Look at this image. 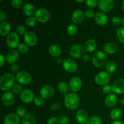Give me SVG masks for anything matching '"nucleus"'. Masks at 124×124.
<instances>
[{
    "label": "nucleus",
    "instance_id": "5fc2aeb1",
    "mask_svg": "<svg viewBox=\"0 0 124 124\" xmlns=\"http://www.w3.org/2000/svg\"><path fill=\"white\" fill-rule=\"evenodd\" d=\"M56 62H57V63H58V64H62L63 62H64V60H63L61 58H58L56 59Z\"/></svg>",
    "mask_w": 124,
    "mask_h": 124
},
{
    "label": "nucleus",
    "instance_id": "13d9d810",
    "mask_svg": "<svg viewBox=\"0 0 124 124\" xmlns=\"http://www.w3.org/2000/svg\"><path fill=\"white\" fill-rule=\"evenodd\" d=\"M121 104H122V105H124V99H121Z\"/></svg>",
    "mask_w": 124,
    "mask_h": 124
},
{
    "label": "nucleus",
    "instance_id": "58836bf2",
    "mask_svg": "<svg viewBox=\"0 0 124 124\" xmlns=\"http://www.w3.org/2000/svg\"><path fill=\"white\" fill-rule=\"evenodd\" d=\"M44 99L41 96H38L35 97V99H34V103L36 106H42L44 104Z\"/></svg>",
    "mask_w": 124,
    "mask_h": 124
},
{
    "label": "nucleus",
    "instance_id": "4c0bfd02",
    "mask_svg": "<svg viewBox=\"0 0 124 124\" xmlns=\"http://www.w3.org/2000/svg\"><path fill=\"white\" fill-rule=\"evenodd\" d=\"M36 20L34 16H29L25 19V24L30 27L34 26L36 24Z\"/></svg>",
    "mask_w": 124,
    "mask_h": 124
},
{
    "label": "nucleus",
    "instance_id": "0eeeda50",
    "mask_svg": "<svg viewBox=\"0 0 124 124\" xmlns=\"http://www.w3.org/2000/svg\"><path fill=\"white\" fill-rule=\"evenodd\" d=\"M94 81L99 85H105L110 81V74L107 71H101L96 75Z\"/></svg>",
    "mask_w": 124,
    "mask_h": 124
},
{
    "label": "nucleus",
    "instance_id": "2f4dec72",
    "mask_svg": "<svg viewBox=\"0 0 124 124\" xmlns=\"http://www.w3.org/2000/svg\"><path fill=\"white\" fill-rule=\"evenodd\" d=\"M86 124H102V121L99 116H94L88 119Z\"/></svg>",
    "mask_w": 124,
    "mask_h": 124
},
{
    "label": "nucleus",
    "instance_id": "aec40b11",
    "mask_svg": "<svg viewBox=\"0 0 124 124\" xmlns=\"http://www.w3.org/2000/svg\"><path fill=\"white\" fill-rule=\"evenodd\" d=\"M19 58V53L15 49H12L7 52L6 59L9 64H14Z\"/></svg>",
    "mask_w": 124,
    "mask_h": 124
},
{
    "label": "nucleus",
    "instance_id": "20e7f679",
    "mask_svg": "<svg viewBox=\"0 0 124 124\" xmlns=\"http://www.w3.org/2000/svg\"><path fill=\"white\" fill-rule=\"evenodd\" d=\"M50 12L44 8H39L36 10L34 17L37 21L40 23H46L50 19Z\"/></svg>",
    "mask_w": 124,
    "mask_h": 124
},
{
    "label": "nucleus",
    "instance_id": "f704fd0d",
    "mask_svg": "<svg viewBox=\"0 0 124 124\" xmlns=\"http://www.w3.org/2000/svg\"><path fill=\"white\" fill-rule=\"evenodd\" d=\"M116 35L119 41L121 43L124 44V27H120L117 29Z\"/></svg>",
    "mask_w": 124,
    "mask_h": 124
},
{
    "label": "nucleus",
    "instance_id": "a18cd8bd",
    "mask_svg": "<svg viewBox=\"0 0 124 124\" xmlns=\"http://www.w3.org/2000/svg\"><path fill=\"white\" fill-rule=\"evenodd\" d=\"M16 33L19 35H25V33H26L25 32V27L22 25H19L17 26L16 29Z\"/></svg>",
    "mask_w": 124,
    "mask_h": 124
},
{
    "label": "nucleus",
    "instance_id": "5701e85b",
    "mask_svg": "<svg viewBox=\"0 0 124 124\" xmlns=\"http://www.w3.org/2000/svg\"><path fill=\"white\" fill-rule=\"evenodd\" d=\"M97 47V42L94 39H88L85 41L84 44V48L87 52H93L95 50Z\"/></svg>",
    "mask_w": 124,
    "mask_h": 124
},
{
    "label": "nucleus",
    "instance_id": "e433bc0d",
    "mask_svg": "<svg viewBox=\"0 0 124 124\" xmlns=\"http://www.w3.org/2000/svg\"><path fill=\"white\" fill-rule=\"evenodd\" d=\"M23 87L20 84H15L12 87V92L15 94H19L23 92Z\"/></svg>",
    "mask_w": 124,
    "mask_h": 124
},
{
    "label": "nucleus",
    "instance_id": "ea45409f",
    "mask_svg": "<svg viewBox=\"0 0 124 124\" xmlns=\"http://www.w3.org/2000/svg\"><path fill=\"white\" fill-rule=\"evenodd\" d=\"M102 92L104 94H106L108 95V94H111V92L113 91L112 87L110 85L107 84L103 86L102 88Z\"/></svg>",
    "mask_w": 124,
    "mask_h": 124
},
{
    "label": "nucleus",
    "instance_id": "6e6d98bb",
    "mask_svg": "<svg viewBox=\"0 0 124 124\" xmlns=\"http://www.w3.org/2000/svg\"><path fill=\"white\" fill-rule=\"evenodd\" d=\"M110 124H124V122H121V121H113V122H111Z\"/></svg>",
    "mask_w": 124,
    "mask_h": 124
},
{
    "label": "nucleus",
    "instance_id": "412c9836",
    "mask_svg": "<svg viewBox=\"0 0 124 124\" xmlns=\"http://www.w3.org/2000/svg\"><path fill=\"white\" fill-rule=\"evenodd\" d=\"M20 118L15 113H10L4 119V124H19Z\"/></svg>",
    "mask_w": 124,
    "mask_h": 124
},
{
    "label": "nucleus",
    "instance_id": "6e6552de",
    "mask_svg": "<svg viewBox=\"0 0 124 124\" xmlns=\"http://www.w3.org/2000/svg\"><path fill=\"white\" fill-rule=\"evenodd\" d=\"M6 42L10 48H15L18 47L19 45V38L16 33L12 32L7 36Z\"/></svg>",
    "mask_w": 124,
    "mask_h": 124
},
{
    "label": "nucleus",
    "instance_id": "a878e982",
    "mask_svg": "<svg viewBox=\"0 0 124 124\" xmlns=\"http://www.w3.org/2000/svg\"><path fill=\"white\" fill-rule=\"evenodd\" d=\"M11 30L10 24L7 21L1 22L0 24V35L2 36H8Z\"/></svg>",
    "mask_w": 124,
    "mask_h": 124
},
{
    "label": "nucleus",
    "instance_id": "49530a36",
    "mask_svg": "<svg viewBox=\"0 0 124 124\" xmlns=\"http://www.w3.org/2000/svg\"><path fill=\"white\" fill-rule=\"evenodd\" d=\"M85 16L87 18H92L93 16H94L95 13H94V12L93 11V10L91 9V8H88L85 12Z\"/></svg>",
    "mask_w": 124,
    "mask_h": 124
},
{
    "label": "nucleus",
    "instance_id": "f257e3e1",
    "mask_svg": "<svg viewBox=\"0 0 124 124\" xmlns=\"http://www.w3.org/2000/svg\"><path fill=\"white\" fill-rule=\"evenodd\" d=\"M15 80L16 77L13 74L4 73L0 78V88L1 90L8 92L15 85Z\"/></svg>",
    "mask_w": 124,
    "mask_h": 124
},
{
    "label": "nucleus",
    "instance_id": "393cba45",
    "mask_svg": "<svg viewBox=\"0 0 124 124\" xmlns=\"http://www.w3.org/2000/svg\"><path fill=\"white\" fill-rule=\"evenodd\" d=\"M117 98L114 94H110L105 99V104L108 107H113L117 104Z\"/></svg>",
    "mask_w": 124,
    "mask_h": 124
},
{
    "label": "nucleus",
    "instance_id": "c85d7f7f",
    "mask_svg": "<svg viewBox=\"0 0 124 124\" xmlns=\"http://www.w3.org/2000/svg\"><path fill=\"white\" fill-rule=\"evenodd\" d=\"M122 111L118 108H115L110 112V117L114 121H117L122 116Z\"/></svg>",
    "mask_w": 124,
    "mask_h": 124
},
{
    "label": "nucleus",
    "instance_id": "f8f14e48",
    "mask_svg": "<svg viewBox=\"0 0 124 124\" xmlns=\"http://www.w3.org/2000/svg\"><path fill=\"white\" fill-rule=\"evenodd\" d=\"M34 94L30 90L25 89L21 93L20 98L22 101L25 104H30L34 101Z\"/></svg>",
    "mask_w": 124,
    "mask_h": 124
},
{
    "label": "nucleus",
    "instance_id": "4d7b16f0",
    "mask_svg": "<svg viewBox=\"0 0 124 124\" xmlns=\"http://www.w3.org/2000/svg\"><path fill=\"white\" fill-rule=\"evenodd\" d=\"M75 1L77 2H84V0H75Z\"/></svg>",
    "mask_w": 124,
    "mask_h": 124
},
{
    "label": "nucleus",
    "instance_id": "ddd939ff",
    "mask_svg": "<svg viewBox=\"0 0 124 124\" xmlns=\"http://www.w3.org/2000/svg\"><path fill=\"white\" fill-rule=\"evenodd\" d=\"M62 67L65 71L68 72H74L77 69V64L75 61L71 59H65L64 60L62 63Z\"/></svg>",
    "mask_w": 124,
    "mask_h": 124
},
{
    "label": "nucleus",
    "instance_id": "1a4fd4ad",
    "mask_svg": "<svg viewBox=\"0 0 124 124\" xmlns=\"http://www.w3.org/2000/svg\"><path fill=\"white\" fill-rule=\"evenodd\" d=\"M54 88L51 85H44L41 87L40 90V94L41 96L44 99H50L54 95Z\"/></svg>",
    "mask_w": 124,
    "mask_h": 124
},
{
    "label": "nucleus",
    "instance_id": "7ed1b4c3",
    "mask_svg": "<svg viewBox=\"0 0 124 124\" xmlns=\"http://www.w3.org/2000/svg\"><path fill=\"white\" fill-rule=\"evenodd\" d=\"M108 58L107 54L102 51H97L92 57L93 64L98 68H101L107 64Z\"/></svg>",
    "mask_w": 124,
    "mask_h": 124
},
{
    "label": "nucleus",
    "instance_id": "603ef678",
    "mask_svg": "<svg viewBox=\"0 0 124 124\" xmlns=\"http://www.w3.org/2000/svg\"><path fill=\"white\" fill-rule=\"evenodd\" d=\"M82 59H83L84 61L88 62L90 60V56H89V54H84L83 56H82Z\"/></svg>",
    "mask_w": 124,
    "mask_h": 124
},
{
    "label": "nucleus",
    "instance_id": "423d86ee",
    "mask_svg": "<svg viewBox=\"0 0 124 124\" xmlns=\"http://www.w3.org/2000/svg\"><path fill=\"white\" fill-rule=\"evenodd\" d=\"M16 79L20 84H29L32 81V76L29 72L25 71H19L16 75Z\"/></svg>",
    "mask_w": 124,
    "mask_h": 124
},
{
    "label": "nucleus",
    "instance_id": "f03ea898",
    "mask_svg": "<svg viewBox=\"0 0 124 124\" xmlns=\"http://www.w3.org/2000/svg\"><path fill=\"white\" fill-rule=\"evenodd\" d=\"M64 104L69 110H74L76 109L79 104V98L78 95L75 93L67 94L64 98Z\"/></svg>",
    "mask_w": 124,
    "mask_h": 124
},
{
    "label": "nucleus",
    "instance_id": "052dcab7",
    "mask_svg": "<svg viewBox=\"0 0 124 124\" xmlns=\"http://www.w3.org/2000/svg\"><path fill=\"white\" fill-rule=\"evenodd\" d=\"M122 24H123V25L124 26V18L122 19Z\"/></svg>",
    "mask_w": 124,
    "mask_h": 124
},
{
    "label": "nucleus",
    "instance_id": "c9c22d12",
    "mask_svg": "<svg viewBox=\"0 0 124 124\" xmlns=\"http://www.w3.org/2000/svg\"><path fill=\"white\" fill-rule=\"evenodd\" d=\"M67 33L70 35H74L77 33L78 28L75 24H70V25L68 26L67 29Z\"/></svg>",
    "mask_w": 124,
    "mask_h": 124
},
{
    "label": "nucleus",
    "instance_id": "a211bd4d",
    "mask_svg": "<svg viewBox=\"0 0 124 124\" xmlns=\"http://www.w3.org/2000/svg\"><path fill=\"white\" fill-rule=\"evenodd\" d=\"M88 115L87 111L83 109L79 110L76 114V119L78 123L84 124L87 123L88 120Z\"/></svg>",
    "mask_w": 124,
    "mask_h": 124
},
{
    "label": "nucleus",
    "instance_id": "a19ab883",
    "mask_svg": "<svg viewBox=\"0 0 124 124\" xmlns=\"http://www.w3.org/2000/svg\"><path fill=\"white\" fill-rule=\"evenodd\" d=\"M122 19H121L118 16H115L113 17L111 19V22L113 25H119L122 23Z\"/></svg>",
    "mask_w": 124,
    "mask_h": 124
},
{
    "label": "nucleus",
    "instance_id": "de8ad7c7",
    "mask_svg": "<svg viewBox=\"0 0 124 124\" xmlns=\"http://www.w3.org/2000/svg\"><path fill=\"white\" fill-rule=\"evenodd\" d=\"M9 70L13 73H17L18 72V65L16 63L10 64V65L9 67Z\"/></svg>",
    "mask_w": 124,
    "mask_h": 124
},
{
    "label": "nucleus",
    "instance_id": "7c9ffc66",
    "mask_svg": "<svg viewBox=\"0 0 124 124\" xmlns=\"http://www.w3.org/2000/svg\"><path fill=\"white\" fill-rule=\"evenodd\" d=\"M69 85L68 84L64 81L60 82L58 85V89L59 92L63 94H67L69 90Z\"/></svg>",
    "mask_w": 124,
    "mask_h": 124
},
{
    "label": "nucleus",
    "instance_id": "2eb2a0df",
    "mask_svg": "<svg viewBox=\"0 0 124 124\" xmlns=\"http://www.w3.org/2000/svg\"><path fill=\"white\" fill-rule=\"evenodd\" d=\"M24 39L25 44L29 46H35L38 40L36 34L31 31H29L25 33L24 36Z\"/></svg>",
    "mask_w": 124,
    "mask_h": 124
},
{
    "label": "nucleus",
    "instance_id": "864d4df0",
    "mask_svg": "<svg viewBox=\"0 0 124 124\" xmlns=\"http://www.w3.org/2000/svg\"><path fill=\"white\" fill-rule=\"evenodd\" d=\"M59 105H60V104H59V105H58V104H54V105L51 106L50 108L52 109V110H57V109L59 108Z\"/></svg>",
    "mask_w": 124,
    "mask_h": 124
},
{
    "label": "nucleus",
    "instance_id": "3c124183",
    "mask_svg": "<svg viewBox=\"0 0 124 124\" xmlns=\"http://www.w3.org/2000/svg\"><path fill=\"white\" fill-rule=\"evenodd\" d=\"M5 57L2 54H0V67H2L5 63Z\"/></svg>",
    "mask_w": 124,
    "mask_h": 124
},
{
    "label": "nucleus",
    "instance_id": "cd10ccee",
    "mask_svg": "<svg viewBox=\"0 0 124 124\" xmlns=\"http://www.w3.org/2000/svg\"><path fill=\"white\" fill-rule=\"evenodd\" d=\"M21 123L22 124H36V117L33 114L28 113L23 117Z\"/></svg>",
    "mask_w": 124,
    "mask_h": 124
},
{
    "label": "nucleus",
    "instance_id": "9d476101",
    "mask_svg": "<svg viewBox=\"0 0 124 124\" xmlns=\"http://www.w3.org/2000/svg\"><path fill=\"white\" fill-rule=\"evenodd\" d=\"M115 2L113 0H99L98 6L102 12H108L113 8Z\"/></svg>",
    "mask_w": 124,
    "mask_h": 124
},
{
    "label": "nucleus",
    "instance_id": "b1692460",
    "mask_svg": "<svg viewBox=\"0 0 124 124\" xmlns=\"http://www.w3.org/2000/svg\"><path fill=\"white\" fill-rule=\"evenodd\" d=\"M103 49H104V52L107 54H113L117 51V46L114 42H107L104 46Z\"/></svg>",
    "mask_w": 124,
    "mask_h": 124
},
{
    "label": "nucleus",
    "instance_id": "dca6fc26",
    "mask_svg": "<svg viewBox=\"0 0 124 124\" xmlns=\"http://www.w3.org/2000/svg\"><path fill=\"white\" fill-rule=\"evenodd\" d=\"M82 86V81L79 77L75 76L72 78L69 82V87L73 92H77L81 89Z\"/></svg>",
    "mask_w": 124,
    "mask_h": 124
},
{
    "label": "nucleus",
    "instance_id": "9b49d317",
    "mask_svg": "<svg viewBox=\"0 0 124 124\" xmlns=\"http://www.w3.org/2000/svg\"><path fill=\"white\" fill-rule=\"evenodd\" d=\"M2 103L6 106H10L14 103L15 96L12 92H6L2 94L1 97Z\"/></svg>",
    "mask_w": 124,
    "mask_h": 124
},
{
    "label": "nucleus",
    "instance_id": "79ce46f5",
    "mask_svg": "<svg viewBox=\"0 0 124 124\" xmlns=\"http://www.w3.org/2000/svg\"><path fill=\"white\" fill-rule=\"evenodd\" d=\"M47 124H61L60 118L57 117H52L47 120Z\"/></svg>",
    "mask_w": 124,
    "mask_h": 124
},
{
    "label": "nucleus",
    "instance_id": "37998d69",
    "mask_svg": "<svg viewBox=\"0 0 124 124\" xmlns=\"http://www.w3.org/2000/svg\"><path fill=\"white\" fill-rule=\"evenodd\" d=\"M23 1L22 0H12L11 4L13 8H19L23 5Z\"/></svg>",
    "mask_w": 124,
    "mask_h": 124
},
{
    "label": "nucleus",
    "instance_id": "680f3d73",
    "mask_svg": "<svg viewBox=\"0 0 124 124\" xmlns=\"http://www.w3.org/2000/svg\"></svg>",
    "mask_w": 124,
    "mask_h": 124
},
{
    "label": "nucleus",
    "instance_id": "c03bdc74",
    "mask_svg": "<svg viewBox=\"0 0 124 124\" xmlns=\"http://www.w3.org/2000/svg\"><path fill=\"white\" fill-rule=\"evenodd\" d=\"M85 2L86 5L90 8H94L98 4V1L96 0H86Z\"/></svg>",
    "mask_w": 124,
    "mask_h": 124
},
{
    "label": "nucleus",
    "instance_id": "f3484780",
    "mask_svg": "<svg viewBox=\"0 0 124 124\" xmlns=\"http://www.w3.org/2000/svg\"><path fill=\"white\" fill-rule=\"evenodd\" d=\"M85 13L81 10H76L74 11L71 16V19L73 23L76 24H79L84 21L85 18Z\"/></svg>",
    "mask_w": 124,
    "mask_h": 124
},
{
    "label": "nucleus",
    "instance_id": "39448f33",
    "mask_svg": "<svg viewBox=\"0 0 124 124\" xmlns=\"http://www.w3.org/2000/svg\"><path fill=\"white\" fill-rule=\"evenodd\" d=\"M85 48L82 45L76 44L71 46L69 49V53L70 56L75 58H80L85 54Z\"/></svg>",
    "mask_w": 124,
    "mask_h": 124
},
{
    "label": "nucleus",
    "instance_id": "bf43d9fd",
    "mask_svg": "<svg viewBox=\"0 0 124 124\" xmlns=\"http://www.w3.org/2000/svg\"><path fill=\"white\" fill-rule=\"evenodd\" d=\"M122 9H123L124 12V0L123 1V2H122Z\"/></svg>",
    "mask_w": 124,
    "mask_h": 124
},
{
    "label": "nucleus",
    "instance_id": "4468645a",
    "mask_svg": "<svg viewBox=\"0 0 124 124\" xmlns=\"http://www.w3.org/2000/svg\"><path fill=\"white\" fill-rule=\"evenodd\" d=\"M113 92L117 94L124 93V79L119 78L113 82L112 85Z\"/></svg>",
    "mask_w": 124,
    "mask_h": 124
},
{
    "label": "nucleus",
    "instance_id": "6ab92c4d",
    "mask_svg": "<svg viewBox=\"0 0 124 124\" xmlns=\"http://www.w3.org/2000/svg\"><path fill=\"white\" fill-rule=\"evenodd\" d=\"M94 19L97 24L101 26L105 25L108 23V18L106 15L102 12H98L95 13Z\"/></svg>",
    "mask_w": 124,
    "mask_h": 124
},
{
    "label": "nucleus",
    "instance_id": "bb28decb",
    "mask_svg": "<svg viewBox=\"0 0 124 124\" xmlns=\"http://www.w3.org/2000/svg\"><path fill=\"white\" fill-rule=\"evenodd\" d=\"M48 52L53 57H58L61 54V48L57 45H51L48 48Z\"/></svg>",
    "mask_w": 124,
    "mask_h": 124
},
{
    "label": "nucleus",
    "instance_id": "8fccbe9b",
    "mask_svg": "<svg viewBox=\"0 0 124 124\" xmlns=\"http://www.w3.org/2000/svg\"><path fill=\"white\" fill-rule=\"evenodd\" d=\"M7 18V15L3 11H1L0 12V21L1 22L5 21V19Z\"/></svg>",
    "mask_w": 124,
    "mask_h": 124
},
{
    "label": "nucleus",
    "instance_id": "473e14b6",
    "mask_svg": "<svg viewBox=\"0 0 124 124\" xmlns=\"http://www.w3.org/2000/svg\"><path fill=\"white\" fill-rule=\"evenodd\" d=\"M26 111L27 110L25 107L23 105H19L16 108V115L19 117H24L27 115Z\"/></svg>",
    "mask_w": 124,
    "mask_h": 124
},
{
    "label": "nucleus",
    "instance_id": "72a5a7b5",
    "mask_svg": "<svg viewBox=\"0 0 124 124\" xmlns=\"http://www.w3.org/2000/svg\"><path fill=\"white\" fill-rule=\"evenodd\" d=\"M29 46L27 44L21 43L18 47V50L19 53L22 54H25L29 52Z\"/></svg>",
    "mask_w": 124,
    "mask_h": 124
},
{
    "label": "nucleus",
    "instance_id": "4be33fe9",
    "mask_svg": "<svg viewBox=\"0 0 124 124\" xmlns=\"http://www.w3.org/2000/svg\"><path fill=\"white\" fill-rule=\"evenodd\" d=\"M23 13L27 16H32L33 15H35V12H36V9H35V7L32 3L30 2H27L25 3L24 5L23 8Z\"/></svg>",
    "mask_w": 124,
    "mask_h": 124
},
{
    "label": "nucleus",
    "instance_id": "09e8293b",
    "mask_svg": "<svg viewBox=\"0 0 124 124\" xmlns=\"http://www.w3.org/2000/svg\"><path fill=\"white\" fill-rule=\"evenodd\" d=\"M60 121L61 124H67L69 123L70 119L66 116H62L60 118Z\"/></svg>",
    "mask_w": 124,
    "mask_h": 124
},
{
    "label": "nucleus",
    "instance_id": "c756f323",
    "mask_svg": "<svg viewBox=\"0 0 124 124\" xmlns=\"http://www.w3.org/2000/svg\"><path fill=\"white\" fill-rule=\"evenodd\" d=\"M117 69V64L113 61H110L107 62L105 65V70L108 73H112L115 72Z\"/></svg>",
    "mask_w": 124,
    "mask_h": 124
}]
</instances>
